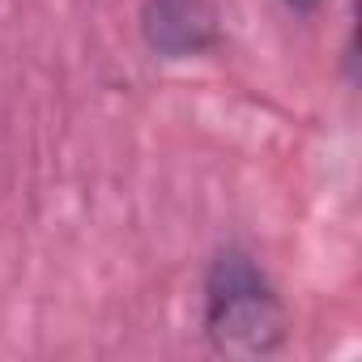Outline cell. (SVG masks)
<instances>
[{
	"label": "cell",
	"mask_w": 362,
	"mask_h": 362,
	"mask_svg": "<svg viewBox=\"0 0 362 362\" xmlns=\"http://www.w3.org/2000/svg\"><path fill=\"white\" fill-rule=\"evenodd\" d=\"M205 328L226 354H269L286 337L281 303L269 277L243 252L218 256L205 286Z\"/></svg>",
	"instance_id": "obj_1"
},
{
	"label": "cell",
	"mask_w": 362,
	"mask_h": 362,
	"mask_svg": "<svg viewBox=\"0 0 362 362\" xmlns=\"http://www.w3.org/2000/svg\"><path fill=\"white\" fill-rule=\"evenodd\" d=\"M141 30L166 60L201 56L218 43V9L209 0H145Z\"/></svg>",
	"instance_id": "obj_2"
},
{
	"label": "cell",
	"mask_w": 362,
	"mask_h": 362,
	"mask_svg": "<svg viewBox=\"0 0 362 362\" xmlns=\"http://www.w3.org/2000/svg\"><path fill=\"white\" fill-rule=\"evenodd\" d=\"M286 5H290L294 13H315V9L324 5V0H286Z\"/></svg>",
	"instance_id": "obj_3"
}]
</instances>
